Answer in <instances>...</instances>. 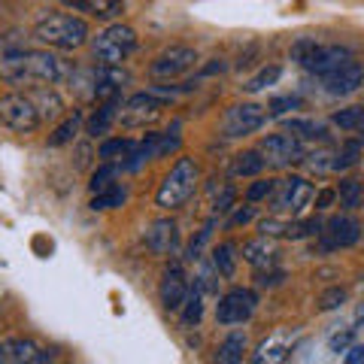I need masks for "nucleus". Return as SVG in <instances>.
<instances>
[{
	"instance_id": "nucleus-1",
	"label": "nucleus",
	"mask_w": 364,
	"mask_h": 364,
	"mask_svg": "<svg viewBox=\"0 0 364 364\" xmlns=\"http://www.w3.org/2000/svg\"><path fill=\"white\" fill-rule=\"evenodd\" d=\"M73 70L67 67L58 55L46 49H25V46H6L0 52V79L6 85H55L70 79Z\"/></svg>"
},
{
	"instance_id": "nucleus-2",
	"label": "nucleus",
	"mask_w": 364,
	"mask_h": 364,
	"mask_svg": "<svg viewBox=\"0 0 364 364\" xmlns=\"http://www.w3.org/2000/svg\"><path fill=\"white\" fill-rule=\"evenodd\" d=\"M33 40L49 46V49H61V52H73L88 40V25L79 16L70 13H52L37 21L33 28Z\"/></svg>"
},
{
	"instance_id": "nucleus-3",
	"label": "nucleus",
	"mask_w": 364,
	"mask_h": 364,
	"mask_svg": "<svg viewBox=\"0 0 364 364\" xmlns=\"http://www.w3.org/2000/svg\"><path fill=\"white\" fill-rule=\"evenodd\" d=\"M198 182H200V167H198L195 158H176V164L170 167V173L161 179L155 203L161 210H179L182 203H188L191 195L198 191Z\"/></svg>"
},
{
	"instance_id": "nucleus-4",
	"label": "nucleus",
	"mask_w": 364,
	"mask_h": 364,
	"mask_svg": "<svg viewBox=\"0 0 364 364\" xmlns=\"http://www.w3.org/2000/svg\"><path fill=\"white\" fill-rule=\"evenodd\" d=\"M136 49V31L128 25H109L95 37V61L104 67H119Z\"/></svg>"
},
{
	"instance_id": "nucleus-5",
	"label": "nucleus",
	"mask_w": 364,
	"mask_h": 364,
	"mask_svg": "<svg viewBox=\"0 0 364 364\" xmlns=\"http://www.w3.org/2000/svg\"><path fill=\"white\" fill-rule=\"evenodd\" d=\"M40 109L37 104H33L31 95H18V91H13V95H4L0 97V124H6L9 131L16 134H31L40 128Z\"/></svg>"
},
{
	"instance_id": "nucleus-6",
	"label": "nucleus",
	"mask_w": 364,
	"mask_h": 364,
	"mask_svg": "<svg viewBox=\"0 0 364 364\" xmlns=\"http://www.w3.org/2000/svg\"><path fill=\"white\" fill-rule=\"evenodd\" d=\"M195 64H198V52L191 46H170L149 64V73L155 79H167L170 82V79H179L188 70H195Z\"/></svg>"
},
{
	"instance_id": "nucleus-7",
	"label": "nucleus",
	"mask_w": 364,
	"mask_h": 364,
	"mask_svg": "<svg viewBox=\"0 0 364 364\" xmlns=\"http://www.w3.org/2000/svg\"><path fill=\"white\" fill-rule=\"evenodd\" d=\"M316 195L313 182H306L301 176H291V179H282L277 182V198H273V210L277 213H291L298 215L310 207V200Z\"/></svg>"
},
{
	"instance_id": "nucleus-8",
	"label": "nucleus",
	"mask_w": 364,
	"mask_h": 364,
	"mask_svg": "<svg viewBox=\"0 0 364 364\" xmlns=\"http://www.w3.org/2000/svg\"><path fill=\"white\" fill-rule=\"evenodd\" d=\"M255 304L258 298L252 289H231L228 294H222L219 306H215V318H219V325H243L252 318Z\"/></svg>"
},
{
	"instance_id": "nucleus-9",
	"label": "nucleus",
	"mask_w": 364,
	"mask_h": 364,
	"mask_svg": "<svg viewBox=\"0 0 364 364\" xmlns=\"http://www.w3.org/2000/svg\"><path fill=\"white\" fill-rule=\"evenodd\" d=\"M167 107V100L164 97H158V95H134L128 104L122 107L119 112V119L122 124H128V128H146V124H152L161 119V112Z\"/></svg>"
},
{
	"instance_id": "nucleus-10",
	"label": "nucleus",
	"mask_w": 364,
	"mask_h": 364,
	"mask_svg": "<svg viewBox=\"0 0 364 364\" xmlns=\"http://www.w3.org/2000/svg\"><path fill=\"white\" fill-rule=\"evenodd\" d=\"M267 112L264 107L258 104H237L225 112V122H222V131L228 140H234V136H246V134H255L261 124H264Z\"/></svg>"
},
{
	"instance_id": "nucleus-11",
	"label": "nucleus",
	"mask_w": 364,
	"mask_h": 364,
	"mask_svg": "<svg viewBox=\"0 0 364 364\" xmlns=\"http://www.w3.org/2000/svg\"><path fill=\"white\" fill-rule=\"evenodd\" d=\"M258 149H261V155H264V161L277 164V167L304 161V146L294 134H270V136L261 140Z\"/></svg>"
},
{
	"instance_id": "nucleus-12",
	"label": "nucleus",
	"mask_w": 364,
	"mask_h": 364,
	"mask_svg": "<svg viewBox=\"0 0 364 364\" xmlns=\"http://www.w3.org/2000/svg\"><path fill=\"white\" fill-rule=\"evenodd\" d=\"M322 79H325V91H328V95L346 97V95H355V91L364 85V67L355 58H349L346 64H340L337 70H331Z\"/></svg>"
},
{
	"instance_id": "nucleus-13",
	"label": "nucleus",
	"mask_w": 364,
	"mask_h": 364,
	"mask_svg": "<svg viewBox=\"0 0 364 364\" xmlns=\"http://www.w3.org/2000/svg\"><path fill=\"white\" fill-rule=\"evenodd\" d=\"M188 291H191V286H188L186 273H182V264H179V261L167 264L164 273H161V286H158L161 304L167 306V310H182V304H186Z\"/></svg>"
},
{
	"instance_id": "nucleus-14",
	"label": "nucleus",
	"mask_w": 364,
	"mask_h": 364,
	"mask_svg": "<svg viewBox=\"0 0 364 364\" xmlns=\"http://www.w3.org/2000/svg\"><path fill=\"white\" fill-rule=\"evenodd\" d=\"M349 58H352V52L346 49V46H325V43H316L301 67H306V70L316 73V76H328L331 70H337L340 64H346Z\"/></svg>"
},
{
	"instance_id": "nucleus-15",
	"label": "nucleus",
	"mask_w": 364,
	"mask_h": 364,
	"mask_svg": "<svg viewBox=\"0 0 364 364\" xmlns=\"http://www.w3.org/2000/svg\"><path fill=\"white\" fill-rule=\"evenodd\" d=\"M322 237L328 249H346L352 243H358L361 237V225L352 219V215H331L322 225Z\"/></svg>"
},
{
	"instance_id": "nucleus-16",
	"label": "nucleus",
	"mask_w": 364,
	"mask_h": 364,
	"mask_svg": "<svg viewBox=\"0 0 364 364\" xmlns=\"http://www.w3.org/2000/svg\"><path fill=\"white\" fill-rule=\"evenodd\" d=\"M146 246L155 255H173L179 249V225L173 219H158L146 231Z\"/></svg>"
},
{
	"instance_id": "nucleus-17",
	"label": "nucleus",
	"mask_w": 364,
	"mask_h": 364,
	"mask_svg": "<svg viewBox=\"0 0 364 364\" xmlns=\"http://www.w3.org/2000/svg\"><path fill=\"white\" fill-rule=\"evenodd\" d=\"M4 349H6V361H28V364L52 361V352L40 349L31 340H9V343H4Z\"/></svg>"
},
{
	"instance_id": "nucleus-18",
	"label": "nucleus",
	"mask_w": 364,
	"mask_h": 364,
	"mask_svg": "<svg viewBox=\"0 0 364 364\" xmlns=\"http://www.w3.org/2000/svg\"><path fill=\"white\" fill-rule=\"evenodd\" d=\"M116 107H119V97H109V100H100L97 104V112L88 119V134L91 136H104L109 131V124L116 122Z\"/></svg>"
},
{
	"instance_id": "nucleus-19",
	"label": "nucleus",
	"mask_w": 364,
	"mask_h": 364,
	"mask_svg": "<svg viewBox=\"0 0 364 364\" xmlns=\"http://www.w3.org/2000/svg\"><path fill=\"white\" fill-rule=\"evenodd\" d=\"M273 258H277V249H273V243L267 240L264 234H261L258 240L243 243V261H249L252 267H264V264H270Z\"/></svg>"
},
{
	"instance_id": "nucleus-20",
	"label": "nucleus",
	"mask_w": 364,
	"mask_h": 364,
	"mask_svg": "<svg viewBox=\"0 0 364 364\" xmlns=\"http://www.w3.org/2000/svg\"><path fill=\"white\" fill-rule=\"evenodd\" d=\"M264 155H261V149H249V152H240V155H234V161H231V173L234 176H255L264 170Z\"/></svg>"
},
{
	"instance_id": "nucleus-21",
	"label": "nucleus",
	"mask_w": 364,
	"mask_h": 364,
	"mask_svg": "<svg viewBox=\"0 0 364 364\" xmlns=\"http://www.w3.org/2000/svg\"><path fill=\"white\" fill-rule=\"evenodd\" d=\"M33 104H37V109H40V116L43 119H55L58 112L64 109V104H61V97H58V91H52V88H46V85H37L33 88Z\"/></svg>"
},
{
	"instance_id": "nucleus-22",
	"label": "nucleus",
	"mask_w": 364,
	"mask_h": 364,
	"mask_svg": "<svg viewBox=\"0 0 364 364\" xmlns=\"http://www.w3.org/2000/svg\"><path fill=\"white\" fill-rule=\"evenodd\" d=\"M134 140H128V136H112V140H104L100 143V149H97V155H100V161H119V158H128L131 152H134Z\"/></svg>"
},
{
	"instance_id": "nucleus-23",
	"label": "nucleus",
	"mask_w": 364,
	"mask_h": 364,
	"mask_svg": "<svg viewBox=\"0 0 364 364\" xmlns=\"http://www.w3.org/2000/svg\"><path fill=\"white\" fill-rule=\"evenodd\" d=\"M243 352H246V334L234 331L222 340L219 352H215V358L225 361V364H234V361H243Z\"/></svg>"
},
{
	"instance_id": "nucleus-24",
	"label": "nucleus",
	"mask_w": 364,
	"mask_h": 364,
	"mask_svg": "<svg viewBox=\"0 0 364 364\" xmlns=\"http://www.w3.org/2000/svg\"><path fill=\"white\" fill-rule=\"evenodd\" d=\"M73 4L79 9H85V13H91V16H97V18H116L124 9L122 0H73Z\"/></svg>"
},
{
	"instance_id": "nucleus-25",
	"label": "nucleus",
	"mask_w": 364,
	"mask_h": 364,
	"mask_svg": "<svg viewBox=\"0 0 364 364\" xmlns=\"http://www.w3.org/2000/svg\"><path fill=\"white\" fill-rule=\"evenodd\" d=\"M234 252H237L234 243H219L213 249V264H215V270H219L225 279H231L234 270H237V255Z\"/></svg>"
},
{
	"instance_id": "nucleus-26",
	"label": "nucleus",
	"mask_w": 364,
	"mask_h": 364,
	"mask_svg": "<svg viewBox=\"0 0 364 364\" xmlns=\"http://www.w3.org/2000/svg\"><path fill=\"white\" fill-rule=\"evenodd\" d=\"M337 198H340V207L346 210H358L361 200H364V188L358 179H340V188H337Z\"/></svg>"
},
{
	"instance_id": "nucleus-27",
	"label": "nucleus",
	"mask_w": 364,
	"mask_h": 364,
	"mask_svg": "<svg viewBox=\"0 0 364 364\" xmlns=\"http://www.w3.org/2000/svg\"><path fill=\"white\" fill-rule=\"evenodd\" d=\"M337 161H340V152H328V149H318L313 155H304V164L310 167L313 173H331V170H340Z\"/></svg>"
},
{
	"instance_id": "nucleus-28",
	"label": "nucleus",
	"mask_w": 364,
	"mask_h": 364,
	"mask_svg": "<svg viewBox=\"0 0 364 364\" xmlns=\"http://www.w3.org/2000/svg\"><path fill=\"white\" fill-rule=\"evenodd\" d=\"M124 198H128V191H124L122 186H112L107 191H100V195H95V200H91V210L95 213H107V210H116L124 203Z\"/></svg>"
},
{
	"instance_id": "nucleus-29",
	"label": "nucleus",
	"mask_w": 364,
	"mask_h": 364,
	"mask_svg": "<svg viewBox=\"0 0 364 364\" xmlns=\"http://www.w3.org/2000/svg\"><path fill=\"white\" fill-rule=\"evenodd\" d=\"M200 289L195 286L188 291V298H186V304H182V322L186 325H198L200 322V316H203V298H200Z\"/></svg>"
},
{
	"instance_id": "nucleus-30",
	"label": "nucleus",
	"mask_w": 364,
	"mask_h": 364,
	"mask_svg": "<svg viewBox=\"0 0 364 364\" xmlns=\"http://www.w3.org/2000/svg\"><path fill=\"white\" fill-rule=\"evenodd\" d=\"M79 124H82V116H79V112H73V116L67 119L64 124H58V131L49 136V146H67V143H70L73 136L79 134Z\"/></svg>"
},
{
	"instance_id": "nucleus-31",
	"label": "nucleus",
	"mask_w": 364,
	"mask_h": 364,
	"mask_svg": "<svg viewBox=\"0 0 364 364\" xmlns=\"http://www.w3.org/2000/svg\"><path fill=\"white\" fill-rule=\"evenodd\" d=\"M289 131L294 136H304V140H325V128L318 122H306V119H291L289 122Z\"/></svg>"
},
{
	"instance_id": "nucleus-32",
	"label": "nucleus",
	"mask_w": 364,
	"mask_h": 364,
	"mask_svg": "<svg viewBox=\"0 0 364 364\" xmlns=\"http://www.w3.org/2000/svg\"><path fill=\"white\" fill-rule=\"evenodd\" d=\"M279 76H282V70H279L277 64H270V67H264V70H258V73H255L252 79H249V82H246L243 88H246V91H252V95H255V91H261V88L273 85Z\"/></svg>"
},
{
	"instance_id": "nucleus-33",
	"label": "nucleus",
	"mask_w": 364,
	"mask_h": 364,
	"mask_svg": "<svg viewBox=\"0 0 364 364\" xmlns=\"http://www.w3.org/2000/svg\"><path fill=\"white\" fill-rule=\"evenodd\" d=\"M313 234H322V222L318 219L289 222V231H286V237H291V240H304V237H313Z\"/></svg>"
},
{
	"instance_id": "nucleus-34",
	"label": "nucleus",
	"mask_w": 364,
	"mask_h": 364,
	"mask_svg": "<svg viewBox=\"0 0 364 364\" xmlns=\"http://www.w3.org/2000/svg\"><path fill=\"white\" fill-rule=\"evenodd\" d=\"M219 277L222 273L215 270V264H200V273H198V282L195 286L203 291V294H219Z\"/></svg>"
},
{
	"instance_id": "nucleus-35",
	"label": "nucleus",
	"mask_w": 364,
	"mask_h": 364,
	"mask_svg": "<svg viewBox=\"0 0 364 364\" xmlns=\"http://www.w3.org/2000/svg\"><path fill=\"white\" fill-rule=\"evenodd\" d=\"M361 122H364V107L340 109L337 116H334V124H337V128H343V131H355V128H361Z\"/></svg>"
},
{
	"instance_id": "nucleus-36",
	"label": "nucleus",
	"mask_w": 364,
	"mask_h": 364,
	"mask_svg": "<svg viewBox=\"0 0 364 364\" xmlns=\"http://www.w3.org/2000/svg\"><path fill=\"white\" fill-rule=\"evenodd\" d=\"M112 182H116V167H112L109 161H104V167L100 170H95V176H91V191L95 195H100V191H107V188H112Z\"/></svg>"
},
{
	"instance_id": "nucleus-37",
	"label": "nucleus",
	"mask_w": 364,
	"mask_h": 364,
	"mask_svg": "<svg viewBox=\"0 0 364 364\" xmlns=\"http://www.w3.org/2000/svg\"><path fill=\"white\" fill-rule=\"evenodd\" d=\"M346 301V289H340V286H331V289H325L322 294H318V310H337L340 304Z\"/></svg>"
},
{
	"instance_id": "nucleus-38",
	"label": "nucleus",
	"mask_w": 364,
	"mask_h": 364,
	"mask_svg": "<svg viewBox=\"0 0 364 364\" xmlns=\"http://www.w3.org/2000/svg\"><path fill=\"white\" fill-rule=\"evenodd\" d=\"M273 191H277V179H258L255 186L246 191V198L255 203V200H264V198H270Z\"/></svg>"
},
{
	"instance_id": "nucleus-39",
	"label": "nucleus",
	"mask_w": 364,
	"mask_h": 364,
	"mask_svg": "<svg viewBox=\"0 0 364 364\" xmlns=\"http://www.w3.org/2000/svg\"><path fill=\"white\" fill-rule=\"evenodd\" d=\"M234 198H237V188H234V186H225V188H222V195L215 198V203H213V213H215V215H219V213H228V210L234 207Z\"/></svg>"
},
{
	"instance_id": "nucleus-40",
	"label": "nucleus",
	"mask_w": 364,
	"mask_h": 364,
	"mask_svg": "<svg viewBox=\"0 0 364 364\" xmlns=\"http://www.w3.org/2000/svg\"><path fill=\"white\" fill-rule=\"evenodd\" d=\"M294 107H301V100L294 95H286V97H273L270 100V116H282V112H289Z\"/></svg>"
},
{
	"instance_id": "nucleus-41",
	"label": "nucleus",
	"mask_w": 364,
	"mask_h": 364,
	"mask_svg": "<svg viewBox=\"0 0 364 364\" xmlns=\"http://www.w3.org/2000/svg\"><path fill=\"white\" fill-rule=\"evenodd\" d=\"M282 358H286V346L282 343H270V346L264 343L255 355V361H282Z\"/></svg>"
},
{
	"instance_id": "nucleus-42",
	"label": "nucleus",
	"mask_w": 364,
	"mask_h": 364,
	"mask_svg": "<svg viewBox=\"0 0 364 364\" xmlns=\"http://www.w3.org/2000/svg\"><path fill=\"white\" fill-rule=\"evenodd\" d=\"M313 46H316V40H310V37H301V40H294V43H291V58L298 61V64H304Z\"/></svg>"
},
{
	"instance_id": "nucleus-43",
	"label": "nucleus",
	"mask_w": 364,
	"mask_h": 364,
	"mask_svg": "<svg viewBox=\"0 0 364 364\" xmlns=\"http://www.w3.org/2000/svg\"><path fill=\"white\" fill-rule=\"evenodd\" d=\"M286 231H289V222H279V219H264L261 222V234L264 237H286Z\"/></svg>"
},
{
	"instance_id": "nucleus-44",
	"label": "nucleus",
	"mask_w": 364,
	"mask_h": 364,
	"mask_svg": "<svg viewBox=\"0 0 364 364\" xmlns=\"http://www.w3.org/2000/svg\"><path fill=\"white\" fill-rule=\"evenodd\" d=\"M328 346H331V352H346V349L352 346V331L346 328V331H340V334H331Z\"/></svg>"
},
{
	"instance_id": "nucleus-45",
	"label": "nucleus",
	"mask_w": 364,
	"mask_h": 364,
	"mask_svg": "<svg viewBox=\"0 0 364 364\" xmlns=\"http://www.w3.org/2000/svg\"><path fill=\"white\" fill-rule=\"evenodd\" d=\"M255 219V207H240L234 215H231V222H228V228H240L246 222H252Z\"/></svg>"
},
{
	"instance_id": "nucleus-46",
	"label": "nucleus",
	"mask_w": 364,
	"mask_h": 364,
	"mask_svg": "<svg viewBox=\"0 0 364 364\" xmlns=\"http://www.w3.org/2000/svg\"><path fill=\"white\" fill-rule=\"evenodd\" d=\"M334 198H337L334 188H322V191H318V198H316V210H328L334 203Z\"/></svg>"
},
{
	"instance_id": "nucleus-47",
	"label": "nucleus",
	"mask_w": 364,
	"mask_h": 364,
	"mask_svg": "<svg viewBox=\"0 0 364 364\" xmlns=\"http://www.w3.org/2000/svg\"><path fill=\"white\" fill-rule=\"evenodd\" d=\"M343 358H346V364H364V343H355V346H349Z\"/></svg>"
},
{
	"instance_id": "nucleus-48",
	"label": "nucleus",
	"mask_w": 364,
	"mask_h": 364,
	"mask_svg": "<svg viewBox=\"0 0 364 364\" xmlns=\"http://www.w3.org/2000/svg\"><path fill=\"white\" fill-rule=\"evenodd\" d=\"M282 282V270H273V273H258V286H279Z\"/></svg>"
},
{
	"instance_id": "nucleus-49",
	"label": "nucleus",
	"mask_w": 364,
	"mask_h": 364,
	"mask_svg": "<svg viewBox=\"0 0 364 364\" xmlns=\"http://www.w3.org/2000/svg\"><path fill=\"white\" fill-rule=\"evenodd\" d=\"M355 318H358V325L364 328V304H361V306H358V310H355Z\"/></svg>"
},
{
	"instance_id": "nucleus-50",
	"label": "nucleus",
	"mask_w": 364,
	"mask_h": 364,
	"mask_svg": "<svg viewBox=\"0 0 364 364\" xmlns=\"http://www.w3.org/2000/svg\"><path fill=\"white\" fill-rule=\"evenodd\" d=\"M361 140H364V122H361Z\"/></svg>"
},
{
	"instance_id": "nucleus-51",
	"label": "nucleus",
	"mask_w": 364,
	"mask_h": 364,
	"mask_svg": "<svg viewBox=\"0 0 364 364\" xmlns=\"http://www.w3.org/2000/svg\"><path fill=\"white\" fill-rule=\"evenodd\" d=\"M361 170H364V161H361Z\"/></svg>"
}]
</instances>
